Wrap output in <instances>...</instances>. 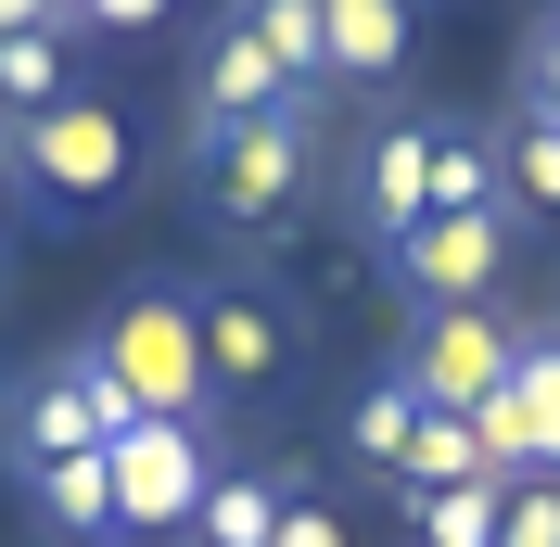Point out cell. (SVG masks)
<instances>
[{"mask_svg":"<svg viewBox=\"0 0 560 547\" xmlns=\"http://www.w3.org/2000/svg\"><path fill=\"white\" fill-rule=\"evenodd\" d=\"M408 433H420V395H408V382H370V395H357V420H345V445H357V458H370V472H408Z\"/></svg>","mask_w":560,"mask_h":547,"instance_id":"cell-19","label":"cell"},{"mask_svg":"<svg viewBox=\"0 0 560 547\" xmlns=\"http://www.w3.org/2000/svg\"><path fill=\"white\" fill-rule=\"evenodd\" d=\"M318 38H331L345 90H395L420 51V0H318Z\"/></svg>","mask_w":560,"mask_h":547,"instance_id":"cell-12","label":"cell"},{"mask_svg":"<svg viewBox=\"0 0 560 547\" xmlns=\"http://www.w3.org/2000/svg\"><path fill=\"white\" fill-rule=\"evenodd\" d=\"M13 217H26V191H13V166H0V242H13Z\"/></svg>","mask_w":560,"mask_h":547,"instance_id":"cell-26","label":"cell"},{"mask_svg":"<svg viewBox=\"0 0 560 547\" xmlns=\"http://www.w3.org/2000/svg\"><path fill=\"white\" fill-rule=\"evenodd\" d=\"M497 547H560V472L497 484Z\"/></svg>","mask_w":560,"mask_h":547,"instance_id":"cell-22","label":"cell"},{"mask_svg":"<svg viewBox=\"0 0 560 547\" xmlns=\"http://www.w3.org/2000/svg\"><path fill=\"white\" fill-rule=\"evenodd\" d=\"M26 510L51 522V535H77V547H115V472H103V445H90V458H38Z\"/></svg>","mask_w":560,"mask_h":547,"instance_id":"cell-13","label":"cell"},{"mask_svg":"<svg viewBox=\"0 0 560 547\" xmlns=\"http://www.w3.org/2000/svg\"><path fill=\"white\" fill-rule=\"evenodd\" d=\"M433 153H446V128H433V115H408V103L370 115V140H357V166H345L357 242H383V255H395V242L433 217Z\"/></svg>","mask_w":560,"mask_h":547,"instance_id":"cell-6","label":"cell"},{"mask_svg":"<svg viewBox=\"0 0 560 547\" xmlns=\"http://www.w3.org/2000/svg\"><path fill=\"white\" fill-rule=\"evenodd\" d=\"M280 510H293V472H217L205 510H191V535H205V547H268Z\"/></svg>","mask_w":560,"mask_h":547,"instance_id":"cell-14","label":"cell"},{"mask_svg":"<svg viewBox=\"0 0 560 547\" xmlns=\"http://www.w3.org/2000/svg\"><path fill=\"white\" fill-rule=\"evenodd\" d=\"M548 331H560V306H548Z\"/></svg>","mask_w":560,"mask_h":547,"instance_id":"cell-27","label":"cell"},{"mask_svg":"<svg viewBox=\"0 0 560 547\" xmlns=\"http://www.w3.org/2000/svg\"><path fill=\"white\" fill-rule=\"evenodd\" d=\"M128 433V395L103 382V357L77 344V357H51V370L13 395V420H0V445H13V472H38V458H90V445Z\"/></svg>","mask_w":560,"mask_h":547,"instance_id":"cell-8","label":"cell"},{"mask_svg":"<svg viewBox=\"0 0 560 547\" xmlns=\"http://www.w3.org/2000/svg\"><path fill=\"white\" fill-rule=\"evenodd\" d=\"M293 90H280V65H268V38L243 26V0L217 13V38H205V65H191V166H205L217 140H243L255 115H280Z\"/></svg>","mask_w":560,"mask_h":547,"instance_id":"cell-11","label":"cell"},{"mask_svg":"<svg viewBox=\"0 0 560 547\" xmlns=\"http://www.w3.org/2000/svg\"><path fill=\"white\" fill-rule=\"evenodd\" d=\"M306 178H318V103H280L243 140L205 153V217L217 230H280V217L306 205Z\"/></svg>","mask_w":560,"mask_h":547,"instance_id":"cell-3","label":"cell"},{"mask_svg":"<svg viewBox=\"0 0 560 547\" xmlns=\"http://www.w3.org/2000/svg\"><path fill=\"white\" fill-rule=\"evenodd\" d=\"M243 26L268 38V65H280V90H293V103H318V90H331V38H318V0H243Z\"/></svg>","mask_w":560,"mask_h":547,"instance_id":"cell-15","label":"cell"},{"mask_svg":"<svg viewBox=\"0 0 560 547\" xmlns=\"http://www.w3.org/2000/svg\"><path fill=\"white\" fill-rule=\"evenodd\" d=\"M268 547H345V522L318 510V497H293V510H280V535H268Z\"/></svg>","mask_w":560,"mask_h":547,"instance_id":"cell-25","label":"cell"},{"mask_svg":"<svg viewBox=\"0 0 560 547\" xmlns=\"http://www.w3.org/2000/svg\"><path fill=\"white\" fill-rule=\"evenodd\" d=\"M420 547H497V484H446V497H408Z\"/></svg>","mask_w":560,"mask_h":547,"instance_id":"cell-21","label":"cell"},{"mask_svg":"<svg viewBox=\"0 0 560 547\" xmlns=\"http://www.w3.org/2000/svg\"><path fill=\"white\" fill-rule=\"evenodd\" d=\"M510 255H523V217H510V205H471V217H420L383 268H395L408 306H497Z\"/></svg>","mask_w":560,"mask_h":547,"instance_id":"cell-5","label":"cell"},{"mask_svg":"<svg viewBox=\"0 0 560 547\" xmlns=\"http://www.w3.org/2000/svg\"><path fill=\"white\" fill-rule=\"evenodd\" d=\"M408 497H446V484H497V458H485V433L471 420H446V408H420V433H408Z\"/></svg>","mask_w":560,"mask_h":547,"instance_id":"cell-17","label":"cell"},{"mask_svg":"<svg viewBox=\"0 0 560 547\" xmlns=\"http://www.w3.org/2000/svg\"><path fill=\"white\" fill-rule=\"evenodd\" d=\"M90 357H103V382L128 395V420H205L217 408L205 331H191V293H178V280H140L128 306L90 331Z\"/></svg>","mask_w":560,"mask_h":547,"instance_id":"cell-2","label":"cell"},{"mask_svg":"<svg viewBox=\"0 0 560 547\" xmlns=\"http://www.w3.org/2000/svg\"><path fill=\"white\" fill-rule=\"evenodd\" d=\"M471 205H510V191H497V140L446 128V153H433V217H471Z\"/></svg>","mask_w":560,"mask_h":547,"instance_id":"cell-20","label":"cell"},{"mask_svg":"<svg viewBox=\"0 0 560 547\" xmlns=\"http://www.w3.org/2000/svg\"><path fill=\"white\" fill-rule=\"evenodd\" d=\"M178 0H77V26H103V38H153Z\"/></svg>","mask_w":560,"mask_h":547,"instance_id":"cell-24","label":"cell"},{"mask_svg":"<svg viewBox=\"0 0 560 547\" xmlns=\"http://www.w3.org/2000/svg\"><path fill=\"white\" fill-rule=\"evenodd\" d=\"M523 103H535V115H560V13L523 38Z\"/></svg>","mask_w":560,"mask_h":547,"instance_id":"cell-23","label":"cell"},{"mask_svg":"<svg viewBox=\"0 0 560 547\" xmlns=\"http://www.w3.org/2000/svg\"><path fill=\"white\" fill-rule=\"evenodd\" d=\"M191 331H205V382H217V395H280L293 357H306L293 306L255 293V280H205V293H191Z\"/></svg>","mask_w":560,"mask_h":547,"instance_id":"cell-9","label":"cell"},{"mask_svg":"<svg viewBox=\"0 0 560 547\" xmlns=\"http://www.w3.org/2000/svg\"><path fill=\"white\" fill-rule=\"evenodd\" d=\"M0 166L38 205V230H77V217H103L128 191V115L103 90H65V103H38V115L0 128Z\"/></svg>","mask_w":560,"mask_h":547,"instance_id":"cell-1","label":"cell"},{"mask_svg":"<svg viewBox=\"0 0 560 547\" xmlns=\"http://www.w3.org/2000/svg\"><path fill=\"white\" fill-rule=\"evenodd\" d=\"M103 472H115V535H191V510H205V484H217V445L205 420H128V433L103 445Z\"/></svg>","mask_w":560,"mask_h":547,"instance_id":"cell-4","label":"cell"},{"mask_svg":"<svg viewBox=\"0 0 560 547\" xmlns=\"http://www.w3.org/2000/svg\"><path fill=\"white\" fill-rule=\"evenodd\" d=\"M510 357H523V331L497 306H420V331H408V357H395V382H408L420 408H446V420H471L510 382Z\"/></svg>","mask_w":560,"mask_h":547,"instance_id":"cell-7","label":"cell"},{"mask_svg":"<svg viewBox=\"0 0 560 547\" xmlns=\"http://www.w3.org/2000/svg\"><path fill=\"white\" fill-rule=\"evenodd\" d=\"M65 90H77V51H65V38H0V128H13V115H38V103H65Z\"/></svg>","mask_w":560,"mask_h":547,"instance_id":"cell-18","label":"cell"},{"mask_svg":"<svg viewBox=\"0 0 560 547\" xmlns=\"http://www.w3.org/2000/svg\"><path fill=\"white\" fill-rule=\"evenodd\" d=\"M471 433H485L497 484L560 472V331H523V357H510V382H497L485 408H471Z\"/></svg>","mask_w":560,"mask_h":547,"instance_id":"cell-10","label":"cell"},{"mask_svg":"<svg viewBox=\"0 0 560 547\" xmlns=\"http://www.w3.org/2000/svg\"><path fill=\"white\" fill-rule=\"evenodd\" d=\"M497 191H510V217H560V115H510V140H497Z\"/></svg>","mask_w":560,"mask_h":547,"instance_id":"cell-16","label":"cell"}]
</instances>
